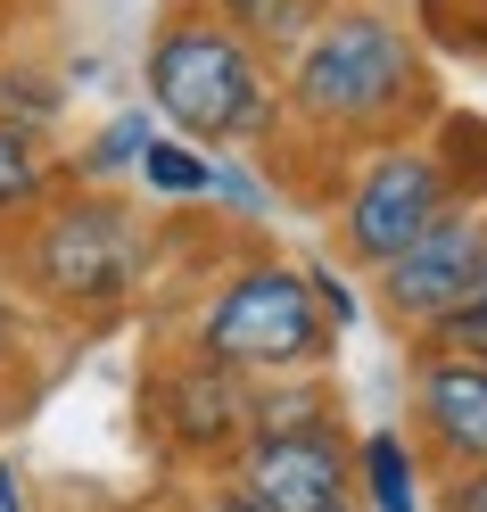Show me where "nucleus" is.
<instances>
[{
	"label": "nucleus",
	"mask_w": 487,
	"mask_h": 512,
	"mask_svg": "<svg viewBox=\"0 0 487 512\" xmlns=\"http://www.w3.org/2000/svg\"><path fill=\"white\" fill-rule=\"evenodd\" d=\"M157 265L149 215L116 199V182H67L58 199L17 232V281L67 323H108L141 298Z\"/></svg>",
	"instance_id": "obj_3"
},
{
	"label": "nucleus",
	"mask_w": 487,
	"mask_h": 512,
	"mask_svg": "<svg viewBox=\"0 0 487 512\" xmlns=\"http://www.w3.org/2000/svg\"><path fill=\"white\" fill-rule=\"evenodd\" d=\"M413 347H454V356H487V306L479 298H463V306H446L430 331H421Z\"/></svg>",
	"instance_id": "obj_20"
},
{
	"label": "nucleus",
	"mask_w": 487,
	"mask_h": 512,
	"mask_svg": "<svg viewBox=\"0 0 487 512\" xmlns=\"http://www.w3.org/2000/svg\"><path fill=\"white\" fill-rule=\"evenodd\" d=\"M207 9L232 25L240 42H256L273 67H289V58L306 50V34L322 25V9H331V0H207Z\"/></svg>",
	"instance_id": "obj_12"
},
{
	"label": "nucleus",
	"mask_w": 487,
	"mask_h": 512,
	"mask_svg": "<svg viewBox=\"0 0 487 512\" xmlns=\"http://www.w3.org/2000/svg\"><path fill=\"white\" fill-rule=\"evenodd\" d=\"M207 207H223L232 223H273V182L256 174L240 149H215V182H207Z\"/></svg>",
	"instance_id": "obj_18"
},
{
	"label": "nucleus",
	"mask_w": 487,
	"mask_h": 512,
	"mask_svg": "<svg viewBox=\"0 0 487 512\" xmlns=\"http://www.w3.org/2000/svg\"><path fill=\"white\" fill-rule=\"evenodd\" d=\"M0 512H34V496H25V479H17L9 455H0Z\"/></svg>",
	"instance_id": "obj_25"
},
{
	"label": "nucleus",
	"mask_w": 487,
	"mask_h": 512,
	"mask_svg": "<svg viewBox=\"0 0 487 512\" xmlns=\"http://www.w3.org/2000/svg\"><path fill=\"white\" fill-rule=\"evenodd\" d=\"M141 91L149 108L199 149H273L281 141V67L256 42H240L207 0H174L149 25L141 50Z\"/></svg>",
	"instance_id": "obj_2"
},
{
	"label": "nucleus",
	"mask_w": 487,
	"mask_h": 512,
	"mask_svg": "<svg viewBox=\"0 0 487 512\" xmlns=\"http://www.w3.org/2000/svg\"><path fill=\"white\" fill-rule=\"evenodd\" d=\"M58 190H67V166L50 157V141L0 124V240H17L25 223L58 199Z\"/></svg>",
	"instance_id": "obj_10"
},
{
	"label": "nucleus",
	"mask_w": 487,
	"mask_h": 512,
	"mask_svg": "<svg viewBox=\"0 0 487 512\" xmlns=\"http://www.w3.org/2000/svg\"><path fill=\"white\" fill-rule=\"evenodd\" d=\"M339 512H364V504H355V496H347V504H339Z\"/></svg>",
	"instance_id": "obj_28"
},
{
	"label": "nucleus",
	"mask_w": 487,
	"mask_h": 512,
	"mask_svg": "<svg viewBox=\"0 0 487 512\" xmlns=\"http://www.w3.org/2000/svg\"><path fill=\"white\" fill-rule=\"evenodd\" d=\"M190 512H265V504H256V496L240 488V479H232V471H223V479H215V488H199V496H190Z\"/></svg>",
	"instance_id": "obj_22"
},
{
	"label": "nucleus",
	"mask_w": 487,
	"mask_h": 512,
	"mask_svg": "<svg viewBox=\"0 0 487 512\" xmlns=\"http://www.w3.org/2000/svg\"><path fill=\"white\" fill-rule=\"evenodd\" d=\"M190 347L248 380H281V372H322L339 331L306 281V256H248L199 298Z\"/></svg>",
	"instance_id": "obj_4"
},
{
	"label": "nucleus",
	"mask_w": 487,
	"mask_h": 512,
	"mask_svg": "<svg viewBox=\"0 0 487 512\" xmlns=\"http://www.w3.org/2000/svg\"><path fill=\"white\" fill-rule=\"evenodd\" d=\"M380 9H397V17H413L421 34H446V25H454V0H380Z\"/></svg>",
	"instance_id": "obj_23"
},
{
	"label": "nucleus",
	"mask_w": 487,
	"mask_h": 512,
	"mask_svg": "<svg viewBox=\"0 0 487 512\" xmlns=\"http://www.w3.org/2000/svg\"><path fill=\"white\" fill-rule=\"evenodd\" d=\"M0 124L50 141L58 124H67V83H58L42 58H0Z\"/></svg>",
	"instance_id": "obj_13"
},
{
	"label": "nucleus",
	"mask_w": 487,
	"mask_h": 512,
	"mask_svg": "<svg viewBox=\"0 0 487 512\" xmlns=\"http://www.w3.org/2000/svg\"><path fill=\"white\" fill-rule=\"evenodd\" d=\"M355 504L364 512H421V446L405 430L355 438Z\"/></svg>",
	"instance_id": "obj_11"
},
{
	"label": "nucleus",
	"mask_w": 487,
	"mask_h": 512,
	"mask_svg": "<svg viewBox=\"0 0 487 512\" xmlns=\"http://www.w3.org/2000/svg\"><path fill=\"white\" fill-rule=\"evenodd\" d=\"M281 108V141L331 157V174H347L364 149L421 141L438 124L430 34L380 0H331L306 50L281 67Z\"/></svg>",
	"instance_id": "obj_1"
},
{
	"label": "nucleus",
	"mask_w": 487,
	"mask_h": 512,
	"mask_svg": "<svg viewBox=\"0 0 487 512\" xmlns=\"http://www.w3.org/2000/svg\"><path fill=\"white\" fill-rule=\"evenodd\" d=\"M430 149H438V166H446V182H454V199H487V116L438 108Z\"/></svg>",
	"instance_id": "obj_17"
},
{
	"label": "nucleus",
	"mask_w": 487,
	"mask_h": 512,
	"mask_svg": "<svg viewBox=\"0 0 487 512\" xmlns=\"http://www.w3.org/2000/svg\"><path fill=\"white\" fill-rule=\"evenodd\" d=\"M232 479L265 512H339L355 496V438L339 422L248 430V446L232 455Z\"/></svg>",
	"instance_id": "obj_8"
},
{
	"label": "nucleus",
	"mask_w": 487,
	"mask_h": 512,
	"mask_svg": "<svg viewBox=\"0 0 487 512\" xmlns=\"http://www.w3.org/2000/svg\"><path fill=\"white\" fill-rule=\"evenodd\" d=\"M413 446L438 479H463L487 463V356H454V347H413L405 380Z\"/></svg>",
	"instance_id": "obj_9"
},
{
	"label": "nucleus",
	"mask_w": 487,
	"mask_h": 512,
	"mask_svg": "<svg viewBox=\"0 0 487 512\" xmlns=\"http://www.w3.org/2000/svg\"><path fill=\"white\" fill-rule=\"evenodd\" d=\"M446 207H463V199H454V182H446V166H438L430 133H421V141L364 149V157L339 174V190H331V240H339V265L380 273L388 256H405Z\"/></svg>",
	"instance_id": "obj_5"
},
{
	"label": "nucleus",
	"mask_w": 487,
	"mask_h": 512,
	"mask_svg": "<svg viewBox=\"0 0 487 512\" xmlns=\"http://www.w3.org/2000/svg\"><path fill=\"white\" fill-rule=\"evenodd\" d=\"M471 298H479V306H487V256H479V281H471Z\"/></svg>",
	"instance_id": "obj_27"
},
{
	"label": "nucleus",
	"mask_w": 487,
	"mask_h": 512,
	"mask_svg": "<svg viewBox=\"0 0 487 512\" xmlns=\"http://www.w3.org/2000/svg\"><path fill=\"white\" fill-rule=\"evenodd\" d=\"M446 42H471V50H487V0H454V25H446Z\"/></svg>",
	"instance_id": "obj_24"
},
{
	"label": "nucleus",
	"mask_w": 487,
	"mask_h": 512,
	"mask_svg": "<svg viewBox=\"0 0 487 512\" xmlns=\"http://www.w3.org/2000/svg\"><path fill=\"white\" fill-rule=\"evenodd\" d=\"M207 182H215V149L182 141V133H157V141H149V157H141V190H149L157 207H199Z\"/></svg>",
	"instance_id": "obj_14"
},
{
	"label": "nucleus",
	"mask_w": 487,
	"mask_h": 512,
	"mask_svg": "<svg viewBox=\"0 0 487 512\" xmlns=\"http://www.w3.org/2000/svg\"><path fill=\"white\" fill-rule=\"evenodd\" d=\"M306 281H314V298H322V314H331V331H339V339L364 323V290L347 281L339 256H306Z\"/></svg>",
	"instance_id": "obj_19"
},
{
	"label": "nucleus",
	"mask_w": 487,
	"mask_h": 512,
	"mask_svg": "<svg viewBox=\"0 0 487 512\" xmlns=\"http://www.w3.org/2000/svg\"><path fill=\"white\" fill-rule=\"evenodd\" d=\"M149 422L166 438V455L182 463H207V471H232V455L256 430V380L199 356V347H174L166 364L149 372Z\"/></svg>",
	"instance_id": "obj_6"
},
{
	"label": "nucleus",
	"mask_w": 487,
	"mask_h": 512,
	"mask_svg": "<svg viewBox=\"0 0 487 512\" xmlns=\"http://www.w3.org/2000/svg\"><path fill=\"white\" fill-rule=\"evenodd\" d=\"M479 256H487V199H463V207H446V215H438L405 256H388V265L372 273V306H380V323H388V331H405V339H421L446 306H463V298H471Z\"/></svg>",
	"instance_id": "obj_7"
},
{
	"label": "nucleus",
	"mask_w": 487,
	"mask_h": 512,
	"mask_svg": "<svg viewBox=\"0 0 487 512\" xmlns=\"http://www.w3.org/2000/svg\"><path fill=\"white\" fill-rule=\"evenodd\" d=\"M17 364V306H9V290H0V372Z\"/></svg>",
	"instance_id": "obj_26"
},
{
	"label": "nucleus",
	"mask_w": 487,
	"mask_h": 512,
	"mask_svg": "<svg viewBox=\"0 0 487 512\" xmlns=\"http://www.w3.org/2000/svg\"><path fill=\"white\" fill-rule=\"evenodd\" d=\"M149 141H157V108H124V116H108L100 133H91V149L75 157V182H116V174H141Z\"/></svg>",
	"instance_id": "obj_16"
},
{
	"label": "nucleus",
	"mask_w": 487,
	"mask_h": 512,
	"mask_svg": "<svg viewBox=\"0 0 487 512\" xmlns=\"http://www.w3.org/2000/svg\"><path fill=\"white\" fill-rule=\"evenodd\" d=\"M306 422H339V389L322 372L256 380V430H306Z\"/></svg>",
	"instance_id": "obj_15"
},
{
	"label": "nucleus",
	"mask_w": 487,
	"mask_h": 512,
	"mask_svg": "<svg viewBox=\"0 0 487 512\" xmlns=\"http://www.w3.org/2000/svg\"><path fill=\"white\" fill-rule=\"evenodd\" d=\"M438 512H487V463L463 479H438Z\"/></svg>",
	"instance_id": "obj_21"
}]
</instances>
